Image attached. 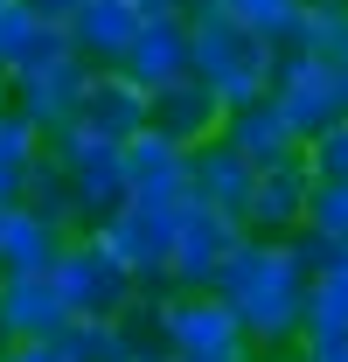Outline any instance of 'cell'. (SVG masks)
Masks as SVG:
<instances>
[{"mask_svg":"<svg viewBox=\"0 0 348 362\" xmlns=\"http://www.w3.org/2000/svg\"><path fill=\"white\" fill-rule=\"evenodd\" d=\"M306 279H313V265H306L300 237H251L244 230L209 293L244 320V334L258 341V356H279L306 327Z\"/></svg>","mask_w":348,"mask_h":362,"instance_id":"cell-1","label":"cell"},{"mask_svg":"<svg viewBox=\"0 0 348 362\" xmlns=\"http://www.w3.org/2000/svg\"><path fill=\"white\" fill-rule=\"evenodd\" d=\"M188 70L202 84L223 90V105H251L272 90V70H279V49L265 28H251L244 14L230 7H209V14H188Z\"/></svg>","mask_w":348,"mask_h":362,"instance_id":"cell-2","label":"cell"},{"mask_svg":"<svg viewBox=\"0 0 348 362\" xmlns=\"http://www.w3.org/2000/svg\"><path fill=\"white\" fill-rule=\"evenodd\" d=\"M49 168L63 181L70 209H77V230H98L119 202H126V146L119 139H91V133H56L49 139Z\"/></svg>","mask_w":348,"mask_h":362,"instance_id":"cell-3","label":"cell"},{"mask_svg":"<svg viewBox=\"0 0 348 362\" xmlns=\"http://www.w3.org/2000/svg\"><path fill=\"white\" fill-rule=\"evenodd\" d=\"M49 272H56V286H63V300H70V314H77V320H112L132 293H139L132 265L98 237V230H77V237L56 251V265H49Z\"/></svg>","mask_w":348,"mask_h":362,"instance_id":"cell-4","label":"cell"},{"mask_svg":"<svg viewBox=\"0 0 348 362\" xmlns=\"http://www.w3.org/2000/svg\"><path fill=\"white\" fill-rule=\"evenodd\" d=\"M181 209H188V195H126L98 223V237L132 265L139 286H168V251H174V230H181Z\"/></svg>","mask_w":348,"mask_h":362,"instance_id":"cell-5","label":"cell"},{"mask_svg":"<svg viewBox=\"0 0 348 362\" xmlns=\"http://www.w3.org/2000/svg\"><path fill=\"white\" fill-rule=\"evenodd\" d=\"M272 98H279V112L293 119V133L313 139L327 133L335 119H348V77L320 56V49H293V56H279V70H272Z\"/></svg>","mask_w":348,"mask_h":362,"instance_id":"cell-6","label":"cell"},{"mask_svg":"<svg viewBox=\"0 0 348 362\" xmlns=\"http://www.w3.org/2000/svg\"><path fill=\"white\" fill-rule=\"evenodd\" d=\"M168 327H174V362H258V341L216 293H174Z\"/></svg>","mask_w":348,"mask_h":362,"instance_id":"cell-7","label":"cell"},{"mask_svg":"<svg viewBox=\"0 0 348 362\" xmlns=\"http://www.w3.org/2000/svg\"><path fill=\"white\" fill-rule=\"evenodd\" d=\"M237 237H244V223H230L216 209L188 202V209H181V230H174V251H168V293H209L223 258L237 251Z\"/></svg>","mask_w":348,"mask_h":362,"instance_id":"cell-8","label":"cell"},{"mask_svg":"<svg viewBox=\"0 0 348 362\" xmlns=\"http://www.w3.org/2000/svg\"><path fill=\"white\" fill-rule=\"evenodd\" d=\"M84 84H91V63L84 56H56L42 70H28V77H14L7 84V105L35 126V133H70L77 126V105H84Z\"/></svg>","mask_w":348,"mask_h":362,"instance_id":"cell-9","label":"cell"},{"mask_svg":"<svg viewBox=\"0 0 348 362\" xmlns=\"http://www.w3.org/2000/svg\"><path fill=\"white\" fill-rule=\"evenodd\" d=\"M70 300L56 286V272H7L0 279V341L21 349V341H56L70 327Z\"/></svg>","mask_w":348,"mask_h":362,"instance_id":"cell-10","label":"cell"},{"mask_svg":"<svg viewBox=\"0 0 348 362\" xmlns=\"http://www.w3.org/2000/svg\"><path fill=\"white\" fill-rule=\"evenodd\" d=\"M223 119H230V105H223L216 84H202L195 70H181V77H168V84H153V133H168L174 146H209V139H223Z\"/></svg>","mask_w":348,"mask_h":362,"instance_id":"cell-11","label":"cell"},{"mask_svg":"<svg viewBox=\"0 0 348 362\" xmlns=\"http://www.w3.org/2000/svg\"><path fill=\"white\" fill-rule=\"evenodd\" d=\"M306 195H313L306 153H286V160L258 168L251 202H244V230H251V237H300L306 230Z\"/></svg>","mask_w":348,"mask_h":362,"instance_id":"cell-12","label":"cell"},{"mask_svg":"<svg viewBox=\"0 0 348 362\" xmlns=\"http://www.w3.org/2000/svg\"><path fill=\"white\" fill-rule=\"evenodd\" d=\"M146 119H153V90L146 84H132L126 70H91L84 105H77V133L126 146L132 133H146Z\"/></svg>","mask_w":348,"mask_h":362,"instance_id":"cell-13","label":"cell"},{"mask_svg":"<svg viewBox=\"0 0 348 362\" xmlns=\"http://www.w3.org/2000/svg\"><path fill=\"white\" fill-rule=\"evenodd\" d=\"M251 181H258V168H251L230 139H209V146H195V153H188V202L216 209V216H230V223H244Z\"/></svg>","mask_w":348,"mask_h":362,"instance_id":"cell-14","label":"cell"},{"mask_svg":"<svg viewBox=\"0 0 348 362\" xmlns=\"http://www.w3.org/2000/svg\"><path fill=\"white\" fill-rule=\"evenodd\" d=\"M139 21H146L139 0H84L63 28H70V49L84 56L91 70H119L126 49H132V35H139Z\"/></svg>","mask_w":348,"mask_h":362,"instance_id":"cell-15","label":"cell"},{"mask_svg":"<svg viewBox=\"0 0 348 362\" xmlns=\"http://www.w3.org/2000/svg\"><path fill=\"white\" fill-rule=\"evenodd\" d=\"M56 56H77L70 28L35 14V7H21V0H7L0 7V70H7V84L28 77V70H42V63H56Z\"/></svg>","mask_w":348,"mask_h":362,"instance_id":"cell-16","label":"cell"},{"mask_svg":"<svg viewBox=\"0 0 348 362\" xmlns=\"http://www.w3.org/2000/svg\"><path fill=\"white\" fill-rule=\"evenodd\" d=\"M119 70H126L132 84H146V90L168 84V77H181V70H188V14H181V7H161V14H146Z\"/></svg>","mask_w":348,"mask_h":362,"instance_id":"cell-17","label":"cell"},{"mask_svg":"<svg viewBox=\"0 0 348 362\" xmlns=\"http://www.w3.org/2000/svg\"><path fill=\"white\" fill-rule=\"evenodd\" d=\"M174 293L168 286H139L126 307L112 314V341L126 362H174V327H168Z\"/></svg>","mask_w":348,"mask_h":362,"instance_id":"cell-18","label":"cell"},{"mask_svg":"<svg viewBox=\"0 0 348 362\" xmlns=\"http://www.w3.org/2000/svg\"><path fill=\"white\" fill-rule=\"evenodd\" d=\"M223 139L251 160V168H272V160H286V153H300L306 139L293 133V119L279 112V98L265 90L251 105H230V119H223Z\"/></svg>","mask_w":348,"mask_h":362,"instance_id":"cell-19","label":"cell"},{"mask_svg":"<svg viewBox=\"0 0 348 362\" xmlns=\"http://www.w3.org/2000/svg\"><path fill=\"white\" fill-rule=\"evenodd\" d=\"M63 244H70V230L49 223L35 202H0V279L7 272H49Z\"/></svg>","mask_w":348,"mask_h":362,"instance_id":"cell-20","label":"cell"},{"mask_svg":"<svg viewBox=\"0 0 348 362\" xmlns=\"http://www.w3.org/2000/svg\"><path fill=\"white\" fill-rule=\"evenodd\" d=\"M126 195H188V146L168 133H132L126 139Z\"/></svg>","mask_w":348,"mask_h":362,"instance_id":"cell-21","label":"cell"},{"mask_svg":"<svg viewBox=\"0 0 348 362\" xmlns=\"http://www.w3.org/2000/svg\"><path fill=\"white\" fill-rule=\"evenodd\" d=\"M42 160H49V133H35L14 105H0V202H28Z\"/></svg>","mask_w":348,"mask_h":362,"instance_id":"cell-22","label":"cell"},{"mask_svg":"<svg viewBox=\"0 0 348 362\" xmlns=\"http://www.w3.org/2000/svg\"><path fill=\"white\" fill-rule=\"evenodd\" d=\"M306 320L348 327V251H327L313 265V279H306Z\"/></svg>","mask_w":348,"mask_h":362,"instance_id":"cell-23","label":"cell"},{"mask_svg":"<svg viewBox=\"0 0 348 362\" xmlns=\"http://www.w3.org/2000/svg\"><path fill=\"white\" fill-rule=\"evenodd\" d=\"M306 230L327 237V244H348V175L313 181V195H306Z\"/></svg>","mask_w":348,"mask_h":362,"instance_id":"cell-24","label":"cell"},{"mask_svg":"<svg viewBox=\"0 0 348 362\" xmlns=\"http://www.w3.org/2000/svg\"><path fill=\"white\" fill-rule=\"evenodd\" d=\"M56 349H63V362H126L112 341V320H70L56 334Z\"/></svg>","mask_w":348,"mask_h":362,"instance_id":"cell-25","label":"cell"},{"mask_svg":"<svg viewBox=\"0 0 348 362\" xmlns=\"http://www.w3.org/2000/svg\"><path fill=\"white\" fill-rule=\"evenodd\" d=\"M279 356H286V362H348V327H320V320H306Z\"/></svg>","mask_w":348,"mask_h":362,"instance_id":"cell-26","label":"cell"},{"mask_svg":"<svg viewBox=\"0 0 348 362\" xmlns=\"http://www.w3.org/2000/svg\"><path fill=\"white\" fill-rule=\"evenodd\" d=\"M306 153V168H313V181H335V175H348V119H335L327 133H313L300 146Z\"/></svg>","mask_w":348,"mask_h":362,"instance_id":"cell-27","label":"cell"},{"mask_svg":"<svg viewBox=\"0 0 348 362\" xmlns=\"http://www.w3.org/2000/svg\"><path fill=\"white\" fill-rule=\"evenodd\" d=\"M223 7H230V14H244L251 28H265V35H272V28H279V21H286L300 0H223Z\"/></svg>","mask_w":348,"mask_h":362,"instance_id":"cell-28","label":"cell"},{"mask_svg":"<svg viewBox=\"0 0 348 362\" xmlns=\"http://www.w3.org/2000/svg\"><path fill=\"white\" fill-rule=\"evenodd\" d=\"M320 56H327V63H335V70L348 77V14H327V35H320Z\"/></svg>","mask_w":348,"mask_h":362,"instance_id":"cell-29","label":"cell"},{"mask_svg":"<svg viewBox=\"0 0 348 362\" xmlns=\"http://www.w3.org/2000/svg\"><path fill=\"white\" fill-rule=\"evenodd\" d=\"M0 362H63V349L56 341H21V349H7Z\"/></svg>","mask_w":348,"mask_h":362,"instance_id":"cell-30","label":"cell"},{"mask_svg":"<svg viewBox=\"0 0 348 362\" xmlns=\"http://www.w3.org/2000/svg\"><path fill=\"white\" fill-rule=\"evenodd\" d=\"M21 7H35V14H49V21H70L84 0H21Z\"/></svg>","mask_w":348,"mask_h":362,"instance_id":"cell-31","label":"cell"},{"mask_svg":"<svg viewBox=\"0 0 348 362\" xmlns=\"http://www.w3.org/2000/svg\"><path fill=\"white\" fill-rule=\"evenodd\" d=\"M181 14H209V7H223V0H174Z\"/></svg>","mask_w":348,"mask_h":362,"instance_id":"cell-32","label":"cell"},{"mask_svg":"<svg viewBox=\"0 0 348 362\" xmlns=\"http://www.w3.org/2000/svg\"><path fill=\"white\" fill-rule=\"evenodd\" d=\"M313 7H327V14H348V0H313Z\"/></svg>","mask_w":348,"mask_h":362,"instance_id":"cell-33","label":"cell"},{"mask_svg":"<svg viewBox=\"0 0 348 362\" xmlns=\"http://www.w3.org/2000/svg\"><path fill=\"white\" fill-rule=\"evenodd\" d=\"M0 105H7V70H0Z\"/></svg>","mask_w":348,"mask_h":362,"instance_id":"cell-34","label":"cell"},{"mask_svg":"<svg viewBox=\"0 0 348 362\" xmlns=\"http://www.w3.org/2000/svg\"><path fill=\"white\" fill-rule=\"evenodd\" d=\"M0 7H7V0H0Z\"/></svg>","mask_w":348,"mask_h":362,"instance_id":"cell-35","label":"cell"}]
</instances>
